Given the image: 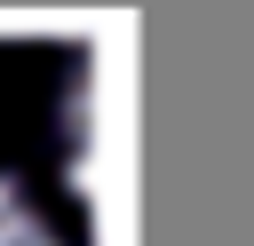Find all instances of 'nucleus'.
I'll use <instances>...</instances> for the list:
<instances>
[{
  "label": "nucleus",
  "mask_w": 254,
  "mask_h": 246,
  "mask_svg": "<svg viewBox=\"0 0 254 246\" xmlns=\"http://www.w3.org/2000/svg\"><path fill=\"white\" fill-rule=\"evenodd\" d=\"M0 246H64V238L24 206V190H16V183H0Z\"/></svg>",
  "instance_id": "nucleus-1"
}]
</instances>
